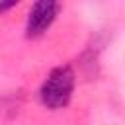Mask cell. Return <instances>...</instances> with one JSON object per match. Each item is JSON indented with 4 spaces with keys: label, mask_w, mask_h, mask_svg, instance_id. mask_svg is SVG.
Segmentation results:
<instances>
[{
    "label": "cell",
    "mask_w": 125,
    "mask_h": 125,
    "mask_svg": "<svg viewBox=\"0 0 125 125\" xmlns=\"http://www.w3.org/2000/svg\"><path fill=\"white\" fill-rule=\"evenodd\" d=\"M14 6H16V2H0V14H4L6 10H10Z\"/></svg>",
    "instance_id": "3957f363"
},
{
    "label": "cell",
    "mask_w": 125,
    "mask_h": 125,
    "mask_svg": "<svg viewBox=\"0 0 125 125\" xmlns=\"http://www.w3.org/2000/svg\"><path fill=\"white\" fill-rule=\"evenodd\" d=\"M59 10H61V4L53 2V0L35 2L31 6L29 14H27V23H25L27 37H39V35H43L51 27V23L55 21Z\"/></svg>",
    "instance_id": "7a4b0ae2"
},
{
    "label": "cell",
    "mask_w": 125,
    "mask_h": 125,
    "mask_svg": "<svg viewBox=\"0 0 125 125\" xmlns=\"http://www.w3.org/2000/svg\"><path fill=\"white\" fill-rule=\"evenodd\" d=\"M72 92H74V72L68 64H62L49 72V76L41 84L39 98L43 105L51 109H61L70 102Z\"/></svg>",
    "instance_id": "6da1fadb"
}]
</instances>
